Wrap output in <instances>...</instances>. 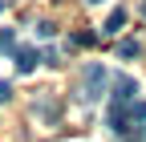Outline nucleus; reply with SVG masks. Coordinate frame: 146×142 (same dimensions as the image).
Here are the masks:
<instances>
[{
  "instance_id": "obj_6",
  "label": "nucleus",
  "mask_w": 146,
  "mask_h": 142,
  "mask_svg": "<svg viewBox=\"0 0 146 142\" xmlns=\"http://www.w3.org/2000/svg\"><path fill=\"white\" fill-rule=\"evenodd\" d=\"M16 49V33L12 29H0V53H12Z\"/></svg>"
},
{
  "instance_id": "obj_1",
  "label": "nucleus",
  "mask_w": 146,
  "mask_h": 142,
  "mask_svg": "<svg viewBox=\"0 0 146 142\" xmlns=\"http://www.w3.org/2000/svg\"><path fill=\"white\" fill-rule=\"evenodd\" d=\"M106 90H110V73H106L98 61H89L85 73H81V102H102Z\"/></svg>"
},
{
  "instance_id": "obj_5",
  "label": "nucleus",
  "mask_w": 146,
  "mask_h": 142,
  "mask_svg": "<svg viewBox=\"0 0 146 142\" xmlns=\"http://www.w3.org/2000/svg\"><path fill=\"white\" fill-rule=\"evenodd\" d=\"M118 57H126V61H130V57H142V45L138 41H122L118 45Z\"/></svg>"
},
{
  "instance_id": "obj_4",
  "label": "nucleus",
  "mask_w": 146,
  "mask_h": 142,
  "mask_svg": "<svg viewBox=\"0 0 146 142\" xmlns=\"http://www.w3.org/2000/svg\"><path fill=\"white\" fill-rule=\"evenodd\" d=\"M122 25H126V8H114V12H110V21L102 25V33H106V37H118Z\"/></svg>"
},
{
  "instance_id": "obj_3",
  "label": "nucleus",
  "mask_w": 146,
  "mask_h": 142,
  "mask_svg": "<svg viewBox=\"0 0 146 142\" xmlns=\"http://www.w3.org/2000/svg\"><path fill=\"white\" fill-rule=\"evenodd\" d=\"M36 61H41V53H36V49H16V69H21V73H33Z\"/></svg>"
},
{
  "instance_id": "obj_8",
  "label": "nucleus",
  "mask_w": 146,
  "mask_h": 142,
  "mask_svg": "<svg viewBox=\"0 0 146 142\" xmlns=\"http://www.w3.org/2000/svg\"><path fill=\"white\" fill-rule=\"evenodd\" d=\"M142 16H146V4H142Z\"/></svg>"
},
{
  "instance_id": "obj_2",
  "label": "nucleus",
  "mask_w": 146,
  "mask_h": 142,
  "mask_svg": "<svg viewBox=\"0 0 146 142\" xmlns=\"http://www.w3.org/2000/svg\"><path fill=\"white\" fill-rule=\"evenodd\" d=\"M110 85H114V102H134V98H138V81H134L130 73H118Z\"/></svg>"
},
{
  "instance_id": "obj_7",
  "label": "nucleus",
  "mask_w": 146,
  "mask_h": 142,
  "mask_svg": "<svg viewBox=\"0 0 146 142\" xmlns=\"http://www.w3.org/2000/svg\"><path fill=\"white\" fill-rule=\"evenodd\" d=\"M8 98H12V85H8V81H0V102H8Z\"/></svg>"
},
{
  "instance_id": "obj_9",
  "label": "nucleus",
  "mask_w": 146,
  "mask_h": 142,
  "mask_svg": "<svg viewBox=\"0 0 146 142\" xmlns=\"http://www.w3.org/2000/svg\"><path fill=\"white\" fill-rule=\"evenodd\" d=\"M89 4H98V0H89Z\"/></svg>"
}]
</instances>
